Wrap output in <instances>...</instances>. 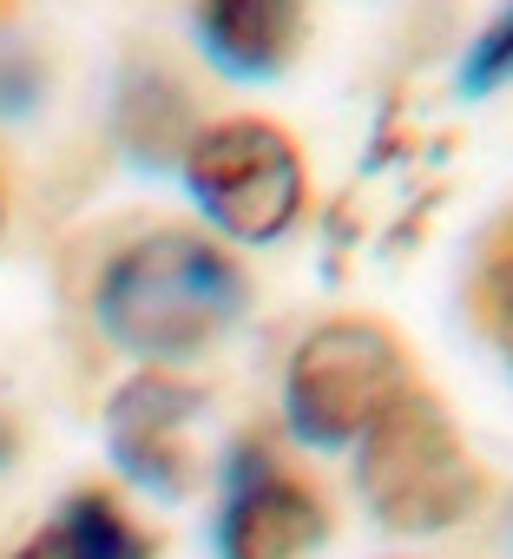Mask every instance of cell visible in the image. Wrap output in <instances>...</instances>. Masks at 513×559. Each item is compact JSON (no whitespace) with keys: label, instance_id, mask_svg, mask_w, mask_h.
<instances>
[{"label":"cell","instance_id":"1","mask_svg":"<svg viewBox=\"0 0 513 559\" xmlns=\"http://www.w3.org/2000/svg\"><path fill=\"white\" fill-rule=\"evenodd\" d=\"M250 310L243 257L204 224H145L106 250L93 276V323L139 369L211 356Z\"/></svg>","mask_w":513,"mask_h":559},{"label":"cell","instance_id":"2","mask_svg":"<svg viewBox=\"0 0 513 559\" xmlns=\"http://www.w3.org/2000/svg\"><path fill=\"white\" fill-rule=\"evenodd\" d=\"M349 487L362 513L395 539H441L487 513L493 474L448 415V402L415 382L356 448H349Z\"/></svg>","mask_w":513,"mask_h":559},{"label":"cell","instance_id":"3","mask_svg":"<svg viewBox=\"0 0 513 559\" xmlns=\"http://www.w3.org/2000/svg\"><path fill=\"white\" fill-rule=\"evenodd\" d=\"M415 349L382 317H323L297 336L277 382L284 435L310 454H349L408 389H415Z\"/></svg>","mask_w":513,"mask_h":559},{"label":"cell","instance_id":"4","mask_svg":"<svg viewBox=\"0 0 513 559\" xmlns=\"http://www.w3.org/2000/svg\"><path fill=\"white\" fill-rule=\"evenodd\" d=\"M178 185L211 237L230 250L284 243L310 217V152L290 126L264 112H224L204 119L178 158Z\"/></svg>","mask_w":513,"mask_h":559},{"label":"cell","instance_id":"5","mask_svg":"<svg viewBox=\"0 0 513 559\" xmlns=\"http://www.w3.org/2000/svg\"><path fill=\"white\" fill-rule=\"evenodd\" d=\"M330 493L277 435H237L217 474V559H317L330 546Z\"/></svg>","mask_w":513,"mask_h":559},{"label":"cell","instance_id":"6","mask_svg":"<svg viewBox=\"0 0 513 559\" xmlns=\"http://www.w3.org/2000/svg\"><path fill=\"white\" fill-rule=\"evenodd\" d=\"M198 421H204V389L184 369H132L106 402V448L119 474L152 500H191L204 480L191 441Z\"/></svg>","mask_w":513,"mask_h":559},{"label":"cell","instance_id":"7","mask_svg":"<svg viewBox=\"0 0 513 559\" xmlns=\"http://www.w3.org/2000/svg\"><path fill=\"white\" fill-rule=\"evenodd\" d=\"M191 40L224 80H284L310 40V0H191Z\"/></svg>","mask_w":513,"mask_h":559},{"label":"cell","instance_id":"8","mask_svg":"<svg viewBox=\"0 0 513 559\" xmlns=\"http://www.w3.org/2000/svg\"><path fill=\"white\" fill-rule=\"evenodd\" d=\"M198 126H204L198 93H191V80L165 53H132L119 67V86H112V139H119V152L132 165L178 171V158L198 139Z\"/></svg>","mask_w":513,"mask_h":559},{"label":"cell","instance_id":"9","mask_svg":"<svg viewBox=\"0 0 513 559\" xmlns=\"http://www.w3.org/2000/svg\"><path fill=\"white\" fill-rule=\"evenodd\" d=\"M461 310H467L474 336L487 343V356L513 382V198L474 237V257H467V276H461Z\"/></svg>","mask_w":513,"mask_h":559},{"label":"cell","instance_id":"10","mask_svg":"<svg viewBox=\"0 0 513 559\" xmlns=\"http://www.w3.org/2000/svg\"><path fill=\"white\" fill-rule=\"evenodd\" d=\"M47 526L73 546V559H158V533L132 513L119 487H99V480L73 487Z\"/></svg>","mask_w":513,"mask_h":559},{"label":"cell","instance_id":"11","mask_svg":"<svg viewBox=\"0 0 513 559\" xmlns=\"http://www.w3.org/2000/svg\"><path fill=\"white\" fill-rule=\"evenodd\" d=\"M454 86L467 99H493L500 86H513V0H500L487 14V27L467 40V53L454 67Z\"/></svg>","mask_w":513,"mask_h":559},{"label":"cell","instance_id":"12","mask_svg":"<svg viewBox=\"0 0 513 559\" xmlns=\"http://www.w3.org/2000/svg\"><path fill=\"white\" fill-rule=\"evenodd\" d=\"M34 99H40V73L27 60H8L0 67V112H27Z\"/></svg>","mask_w":513,"mask_h":559},{"label":"cell","instance_id":"13","mask_svg":"<svg viewBox=\"0 0 513 559\" xmlns=\"http://www.w3.org/2000/svg\"><path fill=\"white\" fill-rule=\"evenodd\" d=\"M14 559H73V546H67L53 526H40V533H27V539L14 546Z\"/></svg>","mask_w":513,"mask_h":559},{"label":"cell","instance_id":"14","mask_svg":"<svg viewBox=\"0 0 513 559\" xmlns=\"http://www.w3.org/2000/svg\"><path fill=\"white\" fill-rule=\"evenodd\" d=\"M14 448H21V441H14V421H8V415H0V467H8V461H14Z\"/></svg>","mask_w":513,"mask_h":559},{"label":"cell","instance_id":"15","mask_svg":"<svg viewBox=\"0 0 513 559\" xmlns=\"http://www.w3.org/2000/svg\"><path fill=\"white\" fill-rule=\"evenodd\" d=\"M8 224H14V191H8V178H0V237H8Z\"/></svg>","mask_w":513,"mask_h":559}]
</instances>
